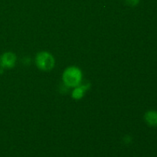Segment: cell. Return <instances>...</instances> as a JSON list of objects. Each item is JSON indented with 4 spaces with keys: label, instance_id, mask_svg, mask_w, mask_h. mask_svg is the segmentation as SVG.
Segmentation results:
<instances>
[{
    "label": "cell",
    "instance_id": "cell-1",
    "mask_svg": "<svg viewBox=\"0 0 157 157\" xmlns=\"http://www.w3.org/2000/svg\"><path fill=\"white\" fill-rule=\"evenodd\" d=\"M83 74L76 66H70L64 71L62 75L63 84L67 87H75L82 83Z\"/></svg>",
    "mask_w": 157,
    "mask_h": 157
},
{
    "label": "cell",
    "instance_id": "cell-2",
    "mask_svg": "<svg viewBox=\"0 0 157 157\" xmlns=\"http://www.w3.org/2000/svg\"><path fill=\"white\" fill-rule=\"evenodd\" d=\"M35 61L37 67L44 71H51L55 64V58L50 52H38L35 56Z\"/></svg>",
    "mask_w": 157,
    "mask_h": 157
},
{
    "label": "cell",
    "instance_id": "cell-3",
    "mask_svg": "<svg viewBox=\"0 0 157 157\" xmlns=\"http://www.w3.org/2000/svg\"><path fill=\"white\" fill-rule=\"evenodd\" d=\"M16 55L13 52H5L0 57V66L2 68H12L16 64Z\"/></svg>",
    "mask_w": 157,
    "mask_h": 157
},
{
    "label": "cell",
    "instance_id": "cell-4",
    "mask_svg": "<svg viewBox=\"0 0 157 157\" xmlns=\"http://www.w3.org/2000/svg\"><path fill=\"white\" fill-rule=\"evenodd\" d=\"M90 87V84L89 83H81V84H79L77 87H74V90L72 91V98L75 100H80L84 97V95L85 94L86 91L88 90Z\"/></svg>",
    "mask_w": 157,
    "mask_h": 157
},
{
    "label": "cell",
    "instance_id": "cell-5",
    "mask_svg": "<svg viewBox=\"0 0 157 157\" xmlns=\"http://www.w3.org/2000/svg\"><path fill=\"white\" fill-rule=\"evenodd\" d=\"M145 122L150 127H157V111L154 110H148L144 115Z\"/></svg>",
    "mask_w": 157,
    "mask_h": 157
},
{
    "label": "cell",
    "instance_id": "cell-6",
    "mask_svg": "<svg viewBox=\"0 0 157 157\" xmlns=\"http://www.w3.org/2000/svg\"><path fill=\"white\" fill-rule=\"evenodd\" d=\"M125 1H126V2L129 5V6H136L139 4V2L140 0H125Z\"/></svg>",
    "mask_w": 157,
    "mask_h": 157
}]
</instances>
